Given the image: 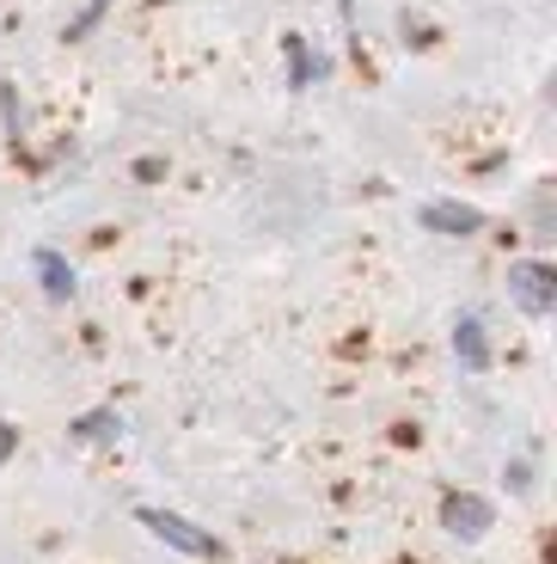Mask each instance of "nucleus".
I'll return each mask as SVG.
<instances>
[{
    "mask_svg": "<svg viewBox=\"0 0 557 564\" xmlns=\"http://www.w3.org/2000/svg\"><path fill=\"white\" fill-rule=\"evenodd\" d=\"M141 528H148V534H160L172 552H184V558H227L221 540L203 534V528L184 522V516H172V509H141Z\"/></svg>",
    "mask_w": 557,
    "mask_h": 564,
    "instance_id": "obj_1",
    "label": "nucleus"
},
{
    "mask_svg": "<svg viewBox=\"0 0 557 564\" xmlns=\"http://www.w3.org/2000/svg\"><path fill=\"white\" fill-rule=\"evenodd\" d=\"M509 295L521 301V313L545 319V313L557 307V270L539 264V258H527V264H509Z\"/></svg>",
    "mask_w": 557,
    "mask_h": 564,
    "instance_id": "obj_2",
    "label": "nucleus"
},
{
    "mask_svg": "<svg viewBox=\"0 0 557 564\" xmlns=\"http://www.w3.org/2000/svg\"><path fill=\"white\" fill-rule=\"evenodd\" d=\"M441 522H447V534H460V540H484L490 534V503L484 497H447L441 503Z\"/></svg>",
    "mask_w": 557,
    "mask_h": 564,
    "instance_id": "obj_3",
    "label": "nucleus"
},
{
    "mask_svg": "<svg viewBox=\"0 0 557 564\" xmlns=\"http://www.w3.org/2000/svg\"><path fill=\"white\" fill-rule=\"evenodd\" d=\"M423 227H435V234H478L484 215L466 209V203H429V209H423Z\"/></svg>",
    "mask_w": 557,
    "mask_h": 564,
    "instance_id": "obj_4",
    "label": "nucleus"
},
{
    "mask_svg": "<svg viewBox=\"0 0 557 564\" xmlns=\"http://www.w3.org/2000/svg\"><path fill=\"white\" fill-rule=\"evenodd\" d=\"M454 350H460L466 368H490V344H484V319H478V313H460V325H454Z\"/></svg>",
    "mask_w": 557,
    "mask_h": 564,
    "instance_id": "obj_5",
    "label": "nucleus"
},
{
    "mask_svg": "<svg viewBox=\"0 0 557 564\" xmlns=\"http://www.w3.org/2000/svg\"><path fill=\"white\" fill-rule=\"evenodd\" d=\"M37 276H43V289H50V301H68L74 295V270L62 264L56 252H37Z\"/></svg>",
    "mask_w": 557,
    "mask_h": 564,
    "instance_id": "obj_6",
    "label": "nucleus"
},
{
    "mask_svg": "<svg viewBox=\"0 0 557 564\" xmlns=\"http://www.w3.org/2000/svg\"><path fill=\"white\" fill-rule=\"evenodd\" d=\"M13 448H19V430L13 423H0V460H13Z\"/></svg>",
    "mask_w": 557,
    "mask_h": 564,
    "instance_id": "obj_7",
    "label": "nucleus"
}]
</instances>
